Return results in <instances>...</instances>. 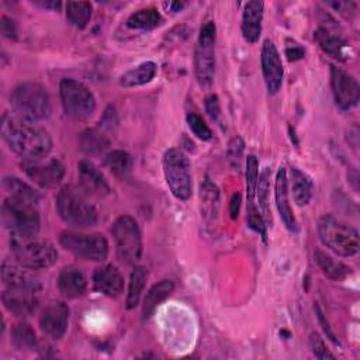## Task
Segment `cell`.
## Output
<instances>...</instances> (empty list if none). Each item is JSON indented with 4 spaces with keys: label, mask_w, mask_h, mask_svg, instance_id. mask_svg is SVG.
<instances>
[{
    "label": "cell",
    "mask_w": 360,
    "mask_h": 360,
    "mask_svg": "<svg viewBox=\"0 0 360 360\" xmlns=\"http://www.w3.org/2000/svg\"><path fill=\"white\" fill-rule=\"evenodd\" d=\"M1 136L8 148L24 160H41L52 149L51 135L44 127L15 114L3 117Z\"/></svg>",
    "instance_id": "obj_1"
},
{
    "label": "cell",
    "mask_w": 360,
    "mask_h": 360,
    "mask_svg": "<svg viewBox=\"0 0 360 360\" xmlns=\"http://www.w3.org/2000/svg\"><path fill=\"white\" fill-rule=\"evenodd\" d=\"M87 193L79 186H63L56 197L59 217L75 228H90L97 222V211L89 201Z\"/></svg>",
    "instance_id": "obj_2"
},
{
    "label": "cell",
    "mask_w": 360,
    "mask_h": 360,
    "mask_svg": "<svg viewBox=\"0 0 360 360\" xmlns=\"http://www.w3.org/2000/svg\"><path fill=\"white\" fill-rule=\"evenodd\" d=\"M10 250L17 263L30 270H45L58 260L55 246L37 236L11 233Z\"/></svg>",
    "instance_id": "obj_3"
},
{
    "label": "cell",
    "mask_w": 360,
    "mask_h": 360,
    "mask_svg": "<svg viewBox=\"0 0 360 360\" xmlns=\"http://www.w3.org/2000/svg\"><path fill=\"white\" fill-rule=\"evenodd\" d=\"M10 104L15 115L35 122L51 114V98L46 89L34 82L15 86L10 94Z\"/></svg>",
    "instance_id": "obj_4"
},
{
    "label": "cell",
    "mask_w": 360,
    "mask_h": 360,
    "mask_svg": "<svg viewBox=\"0 0 360 360\" xmlns=\"http://www.w3.org/2000/svg\"><path fill=\"white\" fill-rule=\"evenodd\" d=\"M318 235L323 246L339 256L350 257L359 252V232L332 215L318 221Z\"/></svg>",
    "instance_id": "obj_5"
},
{
    "label": "cell",
    "mask_w": 360,
    "mask_h": 360,
    "mask_svg": "<svg viewBox=\"0 0 360 360\" xmlns=\"http://www.w3.org/2000/svg\"><path fill=\"white\" fill-rule=\"evenodd\" d=\"M1 222L11 233L37 236L41 224L38 204L6 195L1 204Z\"/></svg>",
    "instance_id": "obj_6"
},
{
    "label": "cell",
    "mask_w": 360,
    "mask_h": 360,
    "mask_svg": "<svg viewBox=\"0 0 360 360\" xmlns=\"http://www.w3.org/2000/svg\"><path fill=\"white\" fill-rule=\"evenodd\" d=\"M163 173L172 194L180 201H187L193 190L191 165L181 149L172 148L165 152Z\"/></svg>",
    "instance_id": "obj_7"
},
{
    "label": "cell",
    "mask_w": 360,
    "mask_h": 360,
    "mask_svg": "<svg viewBox=\"0 0 360 360\" xmlns=\"http://www.w3.org/2000/svg\"><path fill=\"white\" fill-rule=\"evenodd\" d=\"M117 256L127 264H134L142 253V235L138 222L131 215H120L111 226Z\"/></svg>",
    "instance_id": "obj_8"
},
{
    "label": "cell",
    "mask_w": 360,
    "mask_h": 360,
    "mask_svg": "<svg viewBox=\"0 0 360 360\" xmlns=\"http://www.w3.org/2000/svg\"><path fill=\"white\" fill-rule=\"evenodd\" d=\"M59 94L63 111L73 120H86L96 110V98L86 84L70 77H65L59 84Z\"/></svg>",
    "instance_id": "obj_9"
},
{
    "label": "cell",
    "mask_w": 360,
    "mask_h": 360,
    "mask_svg": "<svg viewBox=\"0 0 360 360\" xmlns=\"http://www.w3.org/2000/svg\"><path fill=\"white\" fill-rule=\"evenodd\" d=\"M62 248L72 255L91 262H103L108 256V242L101 233L65 231L59 236Z\"/></svg>",
    "instance_id": "obj_10"
},
{
    "label": "cell",
    "mask_w": 360,
    "mask_h": 360,
    "mask_svg": "<svg viewBox=\"0 0 360 360\" xmlns=\"http://www.w3.org/2000/svg\"><path fill=\"white\" fill-rule=\"evenodd\" d=\"M215 24L207 21L198 35L194 52V73L201 86H210L215 75Z\"/></svg>",
    "instance_id": "obj_11"
},
{
    "label": "cell",
    "mask_w": 360,
    "mask_h": 360,
    "mask_svg": "<svg viewBox=\"0 0 360 360\" xmlns=\"http://www.w3.org/2000/svg\"><path fill=\"white\" fill-rule=\"evenodd\" d=\"M330 87L335 104L340 110H350L357 105L360 98V87L357 80L342 68L330 66Z\"/></svg>",
    "instance_id": "obj_12"
},
{
    "label": "cell",
    "mask_w": 360,
    "mask_h": 360,
    "mask_svg": "<svg viewBox=\"0 0 360 360\" xmlns=\"http://www.w3.org/2000/svg\"><path fill=\"white\" fill-rule=\"evenodd\" d=\"M21 166L27 177L44 188L56 187L65 176V167L56 159H49L45 163L41 160H24Z\"/></svg>",
    "instance_id": "obj_13"
},
{
    "label": "cell",
    "mask_w": 360,
    "mask_h": 360,
    "mask_svg": "<svg viewBox=\"0 0 360 360\" xmlns=\"http://www.w3.org/2000/svg\"><path fill=\"white\" fill-rule=\"evenodd\" d=\"M260 60H262V72H263L267 90L269 93L276 94L281 89L284 69H283L280 53L276 45L270 39H266L262 45Z\"/></svg>",
    "instance_id": "obj_14"
},
{
    "label": "cell",
    "mask_w": 360,
    "mask_h": 360,
    "mask_svg": "<svg viewBox=\"0 0 360 360\" xmlns=\"http://www.w3.org/2000/svg\"><path fill=\"white\" fill-rule=\"evenodd\" d=\"M70 309L65 302H51L44 308L39 316L41 330L51 339H60L69 325Z\"/></svg>",
    "instance_id": "obj_15"
},
{
    "label": "cell",
    "mask_w": 360,
    "mask_h": 360,
    "mask_svg": "<svg viewBox=\"0 0 360 360\" xmlns=\"http://www.w3.org/2000/svg\"><path fill=\"white\" fill-rule=\"evenodd\" d=\"M1 300L7 311L17 316H28L34 314L38 307L37 290L27 287H7Z\"/></svg>",
    "instance_id": "obj_16"
},
{
    "label": "cell",
    "mask_w": 360,
    "mask_h": 360,
    "mask_svg": "<svg viewBox=\"0 0 360 360\" xmlns=\"http://www.w3.org/2000/svg\"><path fill=\"white\" fill-rule=\"evenodd\" d=\"M274 197H276V205H277L280 218L284 222L285 228L290 232H297L298 224L292 212V208L288 202V177L284 167H280L277 170L276 180H274Z\"/></svg>",
    "instance_id": "obj_17"
},
{
    "label": "cell",
    "mask_w": 360,
    "mask_h": 360,
    "mask_svg": "<svg viewBox=\"0 0 360 360\" xmlns=\"http://www.w3.org/2000/svg\"><path fill=\"white\" fill-rule=\"evenodd\" d=\"M79 183L80 187L89 194L94 197H104L110 194V186L104 179L103 173L89 160H80L77 163Z\"/></svg>",
    "instance_id": "obj_18"
},
{
    "label": "cell",
    "mask_w": 360,
    "mask_h": 360,
    "mask_svg": "<svg viewBox=\"0 0 360 360\" xmlns=\"http://www.w3.org/2000/svg\"><path fill=\"white\" fill-rule=\"evenodd\" d=\"M93 285L98 292L110 298H117L124 291V277L115 266L105 264L94 270Z\"/></svg>",
    "instance_id": "obj_19"
},
{
    "label": "cell",
    "mask_w": 360,
    "mask_h": 360,
    "mask_svg": "<svg viewBox=\"0 0 360 360\" xmlns=\"http://www.w3.org/2000/svg\"><path fill=\"white\" fill-rule=\"evenodd\" d=\"M58 288L66 298L75 300L82 297L87 288L84 273L77 266H65L58 276Z\"/></svg>",
    "instance_id": "obj_20"
},
{
    "label": "cell",
    "mask_w": 360,
    "mask_h": 360,
    "mask_svg": "<svg viewBox=\"0 0 360 360\" xmlns=\"http://www.w3.org/2000/svg\"><path fill=\"white\" fill-rule=\"evenodd\" d=\"M263 13H264L263 1H257V0L248 1L243 7L240 28H242L243 38L250 44L257 42V39L262 34Z\"/></svg>",
    "instance_id": "obj_21"
},
{
    "label": "cell",
    "mask_w": 360,
    "mask_h": 360,
    "mask_svg": "<svg viewBox=\"0 0 360 360\" xmlns=\"http://www.w3.org/2000/svg\"><path fill=\"white\" fill-rule=\"evenodd\" d=\"M1 280L7 287H27L37 291L39 290L38 278L30 271V269L21 266L17 262H3Z\"/></svg>",
    "instance_id": "obj_22"
},
{
    "label": "cell",
    "mask_w": 360,
    "mask_h": 360,
    "mask_svg": "<svg viewBox=\"0 0 360 360\" xmlns=\"http://www.w3.org/2000/svg\"><path fill=\"white\" fill-rule=\"evenodd\" d=\"M314 38H315L316 44L319 45V48L325 53H328L329 56L338 59L339 62L347 60V58H349L347 44H346V41L340 35L332 32L328 28L321 27V28H318L315 31Z\"/></svg>",
    "instance_id": "obj_23"
},
{
    "label": "cell",
    "mask_w": 360,
    "mask_h": 360,
    "mask_svg": "<svg viewBox=\"0 0 360 360\" xmlns=\"http://www.w3.org/2000/svg\"><path fill=\"white\" fill-rule=\"evenodd\" d=\"M174 291V283L172 280H160L159 283L153 284L149 291L146 292L142 304V315L145 319L150 318L156 308L166 301Z\"/></svg>",
    "instance_id": "obj_24"
},
{
    "label": "cell",
    "mask_w": 360,
    "mask_h": 360,
    "mask_svg": "<svg viewBox=\"0 0 360 360\" xmlns=\"http://www.w3.org/2000/svg\"><path fill=\"white\" fill-rule=\"evenodd\" d=\"M158 72V65L152 60H146L139 63L138 66L127 70L124 75L120 76L118 83L122 87H136L149 83Z\"/></svg>",
    "instance_id": "obj_25"
},
{
    "label": "cell",
    "mask_w": 360,
    "mask_h": 360,
    "mask_svg": "<svg viewBox=\"0 0 360 360\" xmlns=\"http://www.w3.org/2000/svg\"><path fill=\"white\" fill-rule=\"evenodd\" d=\"M79 149L90 156L103 153L110 146L108 136L98 128H87L77 138Z\"/></svg>",
    "instance_id": "obj_26"
},
{
    "label": "cell",
    "mask_w": 360,
    "mask_h": 360,
    "mask_svg": "<svg viewBox=\"0 0 360 360\" xmlns=\"http://www.w3.org/2000/svg\"><path fill=\"white\" fill-rule=\"evenodd\" d=\"M200 201L201 214L205 221H214L218 215L219 208V191L218 187L210 180L204 179L200 186Z\"/></svg>",
    "instance_id": "obj_27"
},
{
    "label": "cell",
    "mask_w": 360,
    "mask_h": 360,
    "mask_svg": "<svg viewBox=\"0 0 360 360\" xmlns=\"http://www.w3.org/2000/svg\"><path fill=\"white\" fill-rule=\"evenodd\" d=\"M290 187L292 191V198L297 205H307L312 195L311 179L297 167L290 169Z\"/></svg>",
    "instance_id": "obj_28"
},
{
    "label": "cell",
    "mask_w": 360,
    "mask_h": 360,
    "mask_svg": "<svg viewBox=\"0 0 360 360\" xmlns=\"http://www.w3.org/2000/svg\"><path fill=\"white\" fill-rule=\"evenodd\" d=\"M315 260H316L319 269L322 270V273L333 281H342L352 273L349 266L333 259L332 256H329L328 253H325L319 249L315 250Z\"/></svg>",
    "instance_id": "obj_29"
},
{
    "label": "cell",
    "mask_w": 360,
    "mask_h": 360,
    "mask_svg": "<svg viewBox=\"0 0 360 360\" xmlns=\"http://www.w3.org/2000/svg\"><path fill=\"white\" fill-rule=\"evenodd\" d=\"M146 280H148V270L145 267L136 266L131 271L129 283H128V292H127V300H125V307L128 309H132L139 304Z\"/></svg>",
    "instance_id": "obj_30"
},
{
    "label": "cell",
    "mask_w": 360,
    "mask_h": 360,
    "mask_svg": "<svg viewBox=\"0 0 360 360\" xmlns=\"http://www.w3.org/2000/svg\"><path fill=\"white\" fill-rule=\"evenodd\" d=\"M163 22L160 13L153 7L139 8L132 13L128 20L127 25L132 30H153Z\"/></svg>",
    "instance_id": "obj_31"
},
{
    "label": "cell",
    "mask_w": 360,
    "mask_h": 360,
    "mask_svg": "<svg viewBox=\"0 0 360 360\" xmlns=\"http://www.w3.org/2000/svg\"><path fill=\"white\" fill-rule=\"evenodd\" d=\"M270 176L271 170L270 167H264L257 179V186H256V197L259 202V210L266 221V224L271 222V211H270Z\"/></svg>",
    "instance_id": "obj_32"
},
{
    "label": "cell",
    "mask_w": 360,
    "mask_h": 360,
    "mask_svg": "<svg viewBox=\"0 0 360 360\" xmlns=\"http://www.w3.org/2000/svg\"><path fill=\"white\" fill-rule=\"evenodd\" d=\"M104 165L107 166V169H110V172L114 176L125 179L132 170V158L128 152L117 149L105 155Z\"/></svg>",
    "instance_id": "obj_33"
},
{
    "label": "cell",
    "mask_w": 360,
    "mask_h": 360,
    "mask_svg": "<svg viewBox=\"0 0 360 360\" xmlns=\"http://www.w3.org/2000/svg\"><path fill=\"white\" fill-rule=\"evenodd\" d=\"M3 188L6 191L7 197L13 198H20V200H27L32 202H39V195L38 193L25 181L17 179V177H6L3 180Z\"/></svg>",
    "instance_id": "obj_34"
},
{
    "label": "cell",
    "mask_w": 360,
    "mask_h": 360,
    "mask_svg": "<svg viewBox=\"0 0 360 360\" xmlns=\"http://www.w3.org/2000/svg\"><path fill=\"white\" fill-rule=\"evenodd\" d=\"M11 339H13V343L20 350L32 352L38 346V340H37V335H35L34 329L31 328V325H28L25 322H20L13 326Z\"/></svg>",
    "instance_id": "obj_35"
},
{
    "label": "cell",
    "mask_w": 360,
    "mask_h": 360,
    "mask_svg": "<svg viewBox=\"0 0 360 360\" xmlns=\"http://www.w3.org/2000/svg\"><path fill=\"white\" fill-rule=\"evenodd\" d=\"M91 4L89 1H68L66 18L76 28H84L91 17Z\"/></svg>",
    "instance_id": "obj_36"
},
{
    "label": "cell",
    "mask_w": 360,
    "mask_h": 360,
    "mask_svg": "<svg viewBox=\"0 0 360 360\" xmlns=\"http://www.w3.org/2000/svg\"><path fill=\"white\" fill-rule=\"evenodd\" d=\"M245 177H246L248 201H253L255 194H256L257 179H259V162H257V158L255 155H248V158H246Z\"/></svg>",
    "instance_id": "obj_37"
},
{
    "label": "cell",
    "mask_w": 360,
    "mask_h": 360,
    "mask_svg": "<svg viewBox=\"0 0 360 360\" xmlns=\"http://www.w3.org/2000/svg\"><path fill=\"white\" fill-rule=\"evenodd\" d=\"M246 222H248L249 228L253 229L256 233H259L263 238V240L266 242V239H267V224H266L262 212L259 211V208L256 207V204L253 201H248Z\"/></svg>",
    "instance_id": "obj_38"
},
{
    "label": "cell",
    "mask_w": 360,
    "mask_h": 360,
    "mask_svg": "<svg viewBox=\"0 0 360 360\" xmlns=\"http://www.w3.org/2000/svg\"><path fill=\"white\" fill-rule=\"evenodd\" d=\"M243 152H245L243 139L239 135L231 138V141L228 142V148H226V158H228V162H229L231 167L235 172H239V169L242 166Z\"/></svg>",
    "instance_id": "obj_39"
},
{
    "label": "cell",
    "mask_w": 360,
    "mask_h": 360,
    "mask_svg": "<svg viewBox=\"0 0 360 360\" xmlns=\"http://www.w3.org/2000/svg\"><path fill=\"white\" fill-rule=\"evenodd\" d=\"M187 124L190 131L201 141H210L212 139V131L210 127L205 124V121L195 112H188L187 114Z\"/></svg>",
    "instance_id": "obj_40"
},
{
    "label": "cell",
    "mask_w": 360,
    "mask_h": 360,
    "mask_svg": "<svg viewBox=\"0 0 360 360\" xmlns=\"http://www.w3.org/2000/svg\"><path fill=\"white\" fill-rule=\"evenodd\" d=\"M205 111L208 112L210 118L217 122L219 127L224 128V121H222V112H221V105H219V100L215 94H210L208 97H205Z\"/></svg>",
    "instance_id": "obj_41"
},
{
    "label": "cell",
    "mask_w": 360,
    "mask_h": 360,
    "mask_svg": "<svg viewBox=\"0 0 360 360\" xmlns=\"http://www.w3.org/2000/svg\"><path fill=\"white\" fill-rule=\"evenodd\" d=\"M309 346H311V350L314 353L315 357L318 359H333L335 356L328 350L323 339L318 335V333H311V338H309Z\"/></svg>",
    "instance_id": "obj_42"
},
{
    "label": "cell",
    "mask_w": 360,
    "mask_h": 360,
    "mask_svg": "<svg viewBox=\"0 0 360 360\" xmlns=\"http://www.w3.org/2000/svg\"><path fill=\"white\" fill-rule=\"evenodd\" d=\"M304 53H305V51L298 42L291 41V39L287 41V44H285V56L290 62H294V60H298V59L304 58Z\"/></svg>",
    "instance_id": "obj_43"
},
{
    "label": "cell",
    "mask_w": 360,
    "mask_h": 360,
    "mask_svg": "<svg viewBox=\"0 0 360 360\" xmlns=\"http://www.w3.org/2000/svg\"><path fill=\"white\" fill-rule=\"evenodd\" d=\"M0 25H1V34H3L4 37H7V38H10V39L17 37L15 25H14V22H13L11 20H8L7 17H3Z\"/></svg>",
    "instance_id": "obj_44"
},
{
    "label": "cell",
    "mask_w": 360,
    "mask_h": 360,
    "mask_svg": "<svg viewBox=\"0 0 360 360\" xmlns=\"http://www.w3.org/2000/svg\"><path fill=\"white\" fill-rule=\"evenodd\" d=\"M335 10H338L340 14H345L346 17H349V13L350 11H354V10H352V7L353 8H356V4L354 3H349V1H330L329 3Z\"/></svg>",
    "instance_id": "obj_45"
},
{
    "label": "cell",
    "mask_w": 360,
    "mask_h": 360,
    "mask_svg": "<svg viewBox=\"0 0 360 360\" xmlns=\"http://www.w3.org/2000/svg\"><path fill=\"white\" fill-rule=\"evenodd\" d=\"M315 312H316V315H318V319H319V322L322 323V328H323V330H325V333L329 336V339L330 340H333L335 343H336V339H335V335H333V332H332V329L329 328V323H328V321H325V316H323V312H322V309L319 308V305L316 304L315 305Z\"/></svg>",
    "instance_id": "obj_46"
},
{
    "label": "cell",
    "mask_w": 360,
    "mask_h": 360,
    "mask_svg": "<svg viewBox=\"0 0 360 360\" xmlns=\"http://www.w3.org/2000/svg\"><path fill=\"white\" fill-rule=\"evenodd\" d=\"M239 208H240V194L239 193H235L231 198V202H229V214H231V218L235 219L238 218L239 215Z\"/></svg>",
    "instance_id": "obj_47"
},
{
    "label": "cell",
    "mask_w": 360,
    "mask_h": 360,
    "mask_svg": "<svg viewBox=\"0 0 360 360\" xmlns=\"http://www.w3.org/2000/svg\"><path fill=\"white\" fill-rule=\"evenodd\" d=\"M35 4H38V6L44 7V8H52V10H58V8L62 6V3H60V1H55V0H48V1L37 0V1H35Z\"/></svg>",
    "instance_id": "obj_48"
},
{
    "label": "cell",
    "mask_w": 360,
    "mask_h": 360,
    "mask_svg": "<svg viewBox=\"0 0 360 360\" xmlns=\"http://www.w3.org/2000/svg\"><path fill=\"white\" fill-rule=\"evenodd\" d=\"M184 6H186V3H183V1H170V3L167 4V7L170 8V11H172V13H177V11H180Z\"/></svg>",
    "instance_id": "obj_49"
}]
</instances>
